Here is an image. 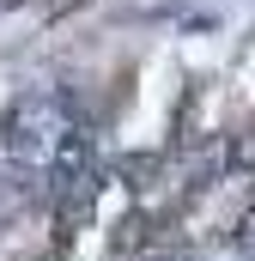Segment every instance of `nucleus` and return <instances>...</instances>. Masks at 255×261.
Returning a JSON list of instances; mask_svg holds the SVG:
<instances>
[{"label": "nucleus", "mask_w": 255, "mask_h": 261, "mask_svg": "<svg viewBox=\"0 0 255 261\" xmlns=\"http://www.w3.org/2000/svg\"><path fill=\"white\" fill-rule=\"evenodd\" d=\"M73 128V116H67V103L55 91H24V97H12L6 103V152H12V164L18 170H49V158H55V146L67 140Z\"/></svg>", "instance_id": "obj_1"}, {"label": "nucleus", "mask_w": 255, "mask_h": 261, "mask_svg": "<svg viewBox=\"0 0 255 261\" xmlns=\"http://www.w3.org/2000/svg\"><path fill=\"white\" fill-rule=\"evenodd\" d=\"M49 189L55 195H79L85 182H91V134L85 128H67V140L55 146V158H49Z\"/></svg>", "instance_id": "obj_2"}, {"label": "nucleus", "mask_w": 255, "mask_h": 261, "mask_svg": "<svg viewBox=\"0 0 255 261\" xmlns=\"http://www.w3.org/2000/svg\"><path fill=\"white\" fill-rule=\"evenodd\" d=\"M219 170H225V176H237V182H255V128H243V134H231V140H225Z\"/></svg>", "instance_id": "obj_3"}, {"label": "nucleus", "mask_w": 255, "mask_h": 261, "mask_svg": "<svg viewBox=\"0 0 255 261\" xmlns=\"http://www.w3.org/2000/svg\"><path fill=\"white\" fill-rule=\"evenodd\" d=\"M231 243H237V249H249V255H255V206L243 213V219H237V225H231Z\"/></svg>", "instance_id": "obj_4"}, {"label": "nucleus", "mask_w": 255, "mask_h": 261, "mask_svg": "<svg viewBox=\"0 0 255 261\" xmlns=\"http://www.w3.org/2000/svg\"><path fill=\"white\" fill-rule=\"evenodd\" d=\"M249 261H255V255H249Z\"/></svg>", "instance_id": "obj_5"}]
</instances>
